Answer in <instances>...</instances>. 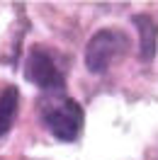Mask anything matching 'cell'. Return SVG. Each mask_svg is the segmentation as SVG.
<instances>
[{"label":"cell","instance_id":"6da1fadb","mask_svg":"<svg viewBox=\"0 0 158 160\" xmlns=\"http://www.w3.org/2000/svg\"><path fill=\"white\" fill-rule=\"evenodd\" d=\"M39 114L44 126L51 131V136L59 141H76L83 129V107L76 100H71L61 92H54L39 102Z\"/></svg>","mask_w":158,"mask_h":160},{"label":"cell","instance_id":"7a4b0ae2","mask_svg":"<svg viewBox=\"0 0 158 160\" xmlns=\"http://www.w3.org/2000/svg\"><path fill=\"white\" fill-rule=\"evenodd\" d=\"M129 49V39L119 29H100L90 37L85 46V66L90 73H105V70L122 58Z\"/></svg>","mask_w":158,"mask_h":160},{"label":"cell","instance_id":"3957f363","mask_svg":"<svg viewBox=\"0 0 158 160\" xmlns=\"http://www.w3.org/2000/svg\"><path fill=\"white\" fill-rule=\"evenodd\" d=\"M24 78L44 92H61L63 90V73L59 70L56 61L44 49H32L24 63Z\"/></svg>","mask_w":158,"mask_h":160},{"label":"cell","instance_id":"277c9868","mask_svg":"<svg viewBox=\"0 0 158 160\" xmlns=\"http://www.w3.org/2000/svg\"><path fill=\"white\" fill-rule=\"evenodd\" d=\"M134 24L139 29V49H141V58L151 61L158 51V27L148 15H136Z\"/></svg>","mask_w":158,"mask_h":160},{"label":"cell","instance_id":"5b68a950","mask_svg":"<svg viewBox=\"0 0 158 160\" xmlns=\"http://www.w3.org/2000/svg\"><path fill=\"white\" fill-rule=\"evenodd\" d=\"M17 102H20V92L15 85L0 88V136H5L10 131L12 119L17 114Z\"/></svg>","mask_w":158,"mask_h":160}]
</instances>
